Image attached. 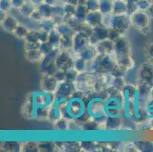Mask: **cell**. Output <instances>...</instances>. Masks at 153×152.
<instances>
[{
  "label": "cell",
  "instance_id": "6da1fadb",
  "mask_svg": "<svg viewBox=\"0 0 153 152\" xmlns=\"http://www.w3.org/2000/svg\"><path fill=\"white\" fill-rule=\"evenodd\" d=\"M62 116L69 121L83 124L89 119L87 112V104L84 99V93L76 90L66 102L60 104Z\"/></svg>",
  "mask_w": 153,
  "mask_h": 152
},
{
  "label": "cell",
  "instance_id": "7a4b0ae2",
  "mask_svg": "<svg viewBox=\"0 0 153 152\" xmlns=\"http://www.w3.org/2000/svg\"><path fill=\"white\" fill-rule=\"evenodd\" d=\"M117 66L116 56L100 55L98 54L94 60L89 62V72L94 73H111Z\"/></svg>",
  "mask_w": 153,
  "mask_h": 152
},
{
  "label": "cell",
  "instance_id": "3957f363",
  "mask_svg": "<svg viewBox=\"0 0 153 152\" xmlns=\"http://www.w3.org/2000/svg\"><path fill=\"white\" fill-rule=\"evenodd\" d=\"M26 100L33 103L37 107L51 108L55 101V95L53 93L41 90L39 91L30 92L26 97Z\"/></svg>",
  "mask_w": 153,
  "mask_h": 152
},
{
  "label": "cell",
  "instance_id": "277c9868",
  "mask_svg": "<svg viewBox=\"0 0 153 152\" xmlns=\"http://www.w3.org/2000/svg\"><path fill=\"white\" fill-rule=\"evenodd\" d=\"M60 50L61 49L59 47L53 48L51 52L44 55L42 61L40 62V71L41 73L53 75L55 74L57 70L55 63L56 59Z\"/></svg>",
  "mask_w": 153,
  "mask_h": 152
},
{
  "label": "cell",
  "instance_id": "5b68a950",
  "mask_svg": "<svg viewBox=\"0 0 153 152\" xmlns=\"http://www.w3.org/2000/svg\"><path fill=\"white\" fill-rule=\"evenodd\" d=\"M96 81V73L91 72H85L79 73L75 82L76 90L83 93L94 90Z\"/></svg>",
  "mask_w": 153,
  "mask_h": 152
},
{
  "label": "cell",
  "instance_id": "8992f818",
  "mask_svg": "<svg viewBox=\"0 0 153 152\" xmlns=\"http://www.w3.org/2000/svg\"><path fill=\"white\" fill-rule=\"evenodd\" d=\"M76 90L74 82L65 81L59 84L57 89L54 93L56 100H58L60 104L66 102L69 97L73 94Z\"/></svg>",
  "mask_w": 153,
  "mask_h": 152
},
{
  "label": "cell",
  "instance_id": "52a82bcc",
  "mask_svg": "<svg viewBox=\"0 0 153 152\" xmlns=\"http://www.w3.org/2000/svg\"><path fill=\"white\" fill-rule=\"evenodd\" d=\"M75 57L69 50H61L56 59V66L57 69H61L66 72L74 66Z\"/></svg>",
  "mask_w": 153,
  "mask_h": 152
},
{
  "label": "cell",
  "instance_id": "ba28073f",
  "mask_svg": "<svg viewBox=\"0 0 153 152\" xmlns=\"http://www.w3.org/2000/svg\"><path fill=\"white\" fill-rule=\"evenodd\" d=\"M132 26L130 16L127 14L121 15H112L111 28L115 29L124 34Z\"/></svg>",
  "mask_w": 153,
  "mask_h": 152
},
{
  "label": "cell",
  "instance_id": "9c48e42d",
  "mask_svg": "<svg viewBox=\"0 0 153 152\" xmlns=\"http://www.w3.org/2000/svg\"><path fill=\"white\" fill-rule=\"evenodd\" d=\"M132 26L139 31H141L146 27L151 25V19L146 13L143 11H136L135 13L130 15Z\"/></svg>",
  "mask_w": 153,
  "mask_h": 152
},
{
  "label": "cell",
  "instance_id": "30bf717a",
  "mask_svg": "<svg viewBox=\"0 0 153 152\" xmlns=\"http://www.w3.org/2000/svg\"><path fill=\"white\" fill-rule=\"evenodd\" d=\"M72 40H73V48L72 50L73 52L72 55L76 56H75L76 59L83 50H85L90 45L89 38L83 35L80 32L76 31L74 36L72 37Z\"/></svg>",
  "mask_w": 153,
  "mask_h": 152
},
{
  "label": "cell",
  "instance_id": "8fae6325",
  "mask_svg": "<svg viewBox=\"0 0 153 152\" xmlns=\"http://www.w3.org/2000/svg\"><path fill=\"white\" fill-rule=\"evenodd\" d=\"M59 82L53 75L42 74L41 81V90L54 94L57 89Z\"/></svg>",
  "mask_w": 153,
  "mask_h": 152
},
{
  "label": "cell",
  "instance_id": "7c38bea8",
  "mask_svg": "<svg viewBox=\"0 0 153 152\" xmlns=\"http://www.w3.org/2000/svg\"><path fill=\"white\" fill-rule=\"evenodd\" d=\"M117 65L124 70L127 71L136 65L134 59L132 57L130 52H121L115 53Z\"/></svg>",
  "mask_w": 153,
  "mask_h": 152
},
{
  "label": "cell",
  "instance_id": "4fadbf2b",
  "mask_svg": "<svg viewBox=\"0 0 153 152\" xmlns=\"http://www.w3.org/2000/svg\"><path fill=\"white\" fill-rule=\"evenodd\" d=\"M108 30L104 25H100L93 28L92 34L89 37L90 45L96 46L99 41L108 38Z\"/></svg>",
  "mask_w": 153,
  "mask_h": 152
},
{
  "label": "cell",
  "instance_id": "5bb4252c",
  "mask_svg": "<svg viewBox=\"0 0 153 152\" xmlns=\"http://www.w3.org/2000/svg\"><path fill=\"white\" fill-rule=\"evenodd\" d=\"M95 47L98 54L100 55H112L115 53L114 42L108 38L98 42Z\"/></svg>",
  "mask_w": 153,
  "mask_h": 152
},
{
  "label": "cell",
  "instance_id": "9a60e30c",
  "mask_svg": "<svg viewBox=\"0 0 153 152\" xmlns=\"http://www.w3.org/2000/svg\"><path fill=\"white\" fill-rule=\"evenodd\" d=\"M103 18L104 15L100 11L89 12L86 17L85 23L94 28L100 25H103Z\"/></svg>",
  "mask_w": 153,
  "mask_h": 152
},
{
  "label": "cell",
  "instance_id": "2e32d148",
  "mask_svg": "<svg viewBox=\"0 0 153 152\" xmlns=\"http://www.w3.org/2000/svg\"><path fill=\"white\" fill-rule=\"evenodd\" d=\"M124 79L126 84L137 85L140 82V68L135 65L133 68L126 71Z\"/></svg>",
  "mask_w": 153,
  "mask_h": 152
},
{
  "label": "cell",
  "instance_id": "e0dca14e",
  "mask_svg": "<svg viewBox=\"0 0 153 152\" xmlns=\"http://www.w3.org/2000/svg\"><path fill=\"white\" fill-rule=\"evenodd\" d=\"M37 107L33 103L26 100L22 107V114L25 118L30 119H37Z\"/></svg>",
  "mask_w": 153,
  "mask_h": 152
},
{
  "label": "cell",
  "instance_id": "ac0fdd59",
  "mask_svg": "<svg viewBox=\"0 0 153 152\" xmlns=\"http://www.w3.org/2000/svg\"><path fill=\"white\" fill-rule=\"evenodd\" d=\"M19 24L20 23H19L17 19H15L14 17L8 15L6 19L1 22V26H2V29L5 31H6L7 33H13L15 29L17 28V27L19 26Z\"/></svg>",
  "mask_w": 153,
  "mask_h": 152
},
{
  "label": "cell",
  "instance_id": "d6986e66",
  "mask_svg": "<svg viewBox=\"0 0 153 152\" xmlns=\"http://www.w3.org/2000/svg\"><path fill=\"white\" fill-rule=\"evenodd\" d=\"M62 111H61L60 103L58 100H56L51 106L49 110V116H48V119L52 122H56L58 119L62 118Z\"/></svg>",
  "mask_w": 153,
  "mask_h": 152
},
{
  "label": "cell",
  "instance_id": "ffe728a7",
  "mask_svg": "<svg viewBox=\"0 0 153 152\" xmlns=\"http://www.w3.org/2000/svg\"><path fill=\"white\" fill-rule=\"evenodd\" d=\"M26 60L28 61L30 63H38L42 61L44 55L40 51V50H25V53Z\"/></svg>",
  "mask_w": 153,
  "mask_h": 152
},
{
  "label": "cell",
  "instance_id": "44dd1931",
  "mask_svg": "<svg viewBox=\"0 0 153 152\" xmlns=\"http://www.w3.org/2000/svg\"><path fill=\"white\" fill-rule=\"evenodd\" d=\"M98 52L96 50L95 46L89 45L85 50H84L78 56V57H80L82 59L88 62H91V61L94 60L95 57L98 56Z\"/></svg>",
  "mask_w": 153,
  "mask_h": 152
},
{
  "label": "cell",
  "instance_id": "7402d4cb",
  "mask_svg": "<svg viewBox=\"0 0 153 152\" xmlns=\"http://www.w3.org/2000/svg\"><path fill=\"white\" fill-rule=\"evenodd\" d=\"M115 45V53L121 52H130V44L127 37L125 35L122 36L120 39H118L116 42H114Z\"/></svg>",
  "mask_w": 153,
  "mask_h": 152
},
{
  "label": "cell",
  "instance_id": "603a6c76",
  "mask_svg": "<svg viewBox=\"0 0 153 152\" xmlns=\"http://www.w3.org/2000/svg\"><path fill=\"white\" fill-rule=\"evenodd\" d=\"M123 120L121 117H107L104 127L111 130H117L123 126Z\"/></svg>",
  "mask_w": 153,
  "mask_h": 152
},
{
  "label": "cell",
  "instance_id": "cb8c5ba5",
  "mask_svg": "<svg viewBox=\"0 0 153 152\" xmlns=\"http://www.w3.org/2000/svg\"><path fill=\"white\" fill-rule=\"evenodd\" d=\"M56 29L57 30V31L60 33L61 35L64 36V37H72L76 32V30L74 28H72L69 24L65 22L56 24Z\"/></svg>",
  "mask_w": 153,
  "mask_h": 152
},
{
  "label": "cell",
  "instance_id": "d4e9b609",
  "mask_svg": "<svg viewBox=\"0 0 153 152\" xmlns=\"http://www.w3.org/2000/svg\"><path fill=\"white\" fill-rule=\"evenodd\" d=\"M127 12V3L124 0H114L112 15H121Z\"/></svg>",
  "mask_w": 153,
  "mask_h": 152
},
{
  "label": "cell",
  "instance_id": "484cf974",
  "mask_svg": "<svg viewBox=\"0 0 153 152\" xmlns=\"http://www.w3.org/2000/svg\"><path fill=\"white\" fill-rule=\"evenodd\" d=\"M88 12H89V11L88 10L85 4H81V5L76 6V10L74 16L77 19L78 22H80L81 24H84L85 23L86 17H87Z\"/></svg>",
  "mask_w": 153,
  "mask_h": 152
},
{
  "label": "cell",
  "instance_id": "4316f807",
  "mask_svg": "<svg viewBox=\"0 0 153 152\" xmlns=\"http://www.w3.org/2000/svg\"><path fill=\"white\" fill-rule=\"evenodd\" d=\"M37 9L43 19H51L53 15V6L46 3H42L41 5L37 6Z\"/></svg>",
  "mask_w": 153,
  "mask_h": 152
},
{
  "label": "cell",
  "instance_id": "83f0119b",
  "mask_svg": "<svg viewBox=\"0 0 153 152\" xmlns=\"http://www.w3.org/2000/svg\"><path fill=\"white\" fill-rule=\"evenodd\" d=\"M56 27V23L55 21L51 18V19H44L39 23V29L47 31L48 33H51L52 30H55Z\"/></svg>",
  "mask_w": 153,
  "mask_h": 152
},
{
  "label": "cell",
  "instance_id": "f1b7e54d",
  "mask_svg": "<svg viewBox=\"0 0 153 152\" xmlns=\"http://www.w3.org/2000/svg\"><path fill=\"white\" fill-rule=\"evenodd\" d=\"M73 68L79 73L89 72V62H86V61H85L84 59H82L80 57H76L75 59L74 66H73Z\"/></svg>",
  "mask_w": 153,
  "mask_h": 152
},
{
  "label": "cell",
  "instance_id": "f546056e",
  "mask_svg": "<svg viewBox=\"0 0 153 152\" xmlns=\"http://www.w3.org/2000/svg\"><path fill=\"white\" fill-rule=\"evenodd\" d=\"M114 0H100L99 11L103 15L112 14Z\"/></svg>",
  "mask_w": 153,
  "mask_h": 152
},
{
  "label": "cell",
  "instance_id": "4dcf8cb0",
  "mask_svg": "<svg viewBox=\"0 0 153 152\" xmlns=\"http://www.w3.org/2000/svg\"><path fill=\"white\" fill-rule=\"evenodd\" d=\"M61 38H62V35L57 31L56 29H55V30H52L50 33L48 43L53 48H57V47H59V46H60Z\"/></svg>",
  "mask_w": 153,
  "mask_h": 152
},
{
  "label": "cell",
  "instance_id": "1f68e13d",
  "mask_svg": "<svg viewBox=\"0 0 153 152\" xmlns=\"http://www.w3.org/2000/svg\"><path fill=\"white\" fill-rule=\"evenodd\" d=\"M1 148L6 151H22V143L14 142H3Z\"/></svg>",
  "mask_w": 153,
  "mask_h": 152
},
{
  "label": "cell",
  "instance_id": "d6a6232c",
  "mask_svg": "<svg viewBox=\"0 0 153 152\" xmlns=\"http://www.w3.org/2000/svg\"><path fill=\"white\" fill-rule=\"evenodd\" d=\"M37 9V6L30 2H26L21 8H19V12L25 18H30L32 13Z\"/></svg>",
  "mask_w": 153,
  "mask_h": 152
},
{
  "label": "cell",
  "instance_id": "836d02e7",
  "mask_svg": "<svg viewBox=\"0 0 153 152\" xmlns=\"http://www.w3.org/2000/svg\"><path fill=\"white\" fill-rule=\"evenodd\" d=\"M71 121L68 120L66 118H60L56 122H54L55 129L58 131H68L70 128Z\"/></svg>",
  "mask_w": 153,
  "mask_h": 152
},
{
  "label": "cell",
  "instance_id": "e575fe53",
  "mask_svg": "<svg viewBox=\"0 0 153 152\" xmlns=\"http://www.w3.org/2000/svg\"><path fill=\"white\" fill-rule=\"evenodd\" d=\"M59 48L61 50L71 51L72 50V48H73V40H72V37L62 36Z\"/></svg>",
  "mask_w": 153,
  "mask_h": 152
},
{
  "label": "cell",
  "instance_id": "d590c367",
  "mask_svg": "<svg viewBox=\"0 0 153 152\" xmlns=\"http://www.w3.org/2000/svg\"><path fill=\"white\" fill-rule=\"evenodd\" d=\"M30 31V30L27 29V27H26L25 26L21 24H19V26L17 27V28L15 29V30L14 31L13 34L17 37V38L19 39H24L25 38V37L27 36V34L28 33V32Z\"/></svg>",
  "mask_w": 153,
  "mask_h": 152
},
{
  "label": "cell",
  "instance_id": "8d00e7d4",
  "mask_svg": "<svg viewBox=\"0 0 153 152\" xmlns=\"http://www.w3.org/2000/svg\"><path fill=\"white\" fill-rule=\"evenodd\" d=\"M40 151H54L57 149V146L53 142H41L38 143Z\"/></svg>",
  "mask_w": 153,
  "mask_h": 152
},
{
  "label": "cell",
  "instance_id": "74e56055",
  "mask_svg": "<svg viewBox=\"0 0 153 152\" xmlns=\"http://www.w3.org/2000/svg\"><path fill=\"white\" fill-rule=\"evenodd\" d=\"M22 151H40L39 144L37 142H25L22 143Z\"/></svg>",
  "mask_w": 153,
  "mask_h": 152
},
{
  "label": "cell",
  "instance_id": "f35d334b",
  "mask_svg": "<svg viewBox=\"0 0 153 152\" xmlns=\"http://www.w3.org/2000/svg\"><path fill=\"white\" fill-rule=\"evenodd\" d=\"M85 5L89 12H96L100 9V0H86Z\"/></svg>",
  "mask_w": 153,
  "mask_h": 152
},
{
  "label": "cell",
  "instance_id": "ab89813d",
  "mask_svg": "<svg viewBox=\"0 0 153 152\" xmlns=\"http://www.w3.org/2000/svg\"><path fill=\"white\" fill-rule=\"evenodd\" d=\"M79 75V73L74 68L68 69V70L66 71V81L70 82H74L75 83Z\"/></svg>",
  "mask_w": 153,
  "mask_h": 152
},
{
  "label": "cell",
  "instance_id": "60d3db41",
  "mask_svg": "<svg viewBox=\"0 0 153 152\" xmlns=\"http://www.w3.org/2000/svg\"><path fill=\"white\" fill-rule=\"evenodd\" d=\"M77 31L80 32L81 33H82L83 35L86 36V37L89 38L91 36V34H92L93 27H91V26H89L86 23H84L82 24L81 26H80V27H79Z\"/></svg>",
  "mask_w": 153,
  "mask_h": 152
},
{
  "label": "cell",
  "instance_id": "b9f144b4",
  "mask_svg": "<svg viewBox=\"0 0 153 152\" xmlns=\"http://www.w3.org/2000/svg\"><path fill=\"white\" fill-rule=\"evenodd\" d=\"M123 35L124 34L121 33L118 30H115V29L109 28V30H108V39L112 40L113 42H116L118 39H120Z\"/></svg>",
  "mask_w": 153,
  "mask_h": 152
},
{
  "label": "cell",
  "instance_id": "7bdbcfd3",
  "mask_svg": "<svg viewBox=\"0 0 153 152\" xmlns=\"http://www.w3.org/2000/svg\"><path fill=\"white\" fill-rule=\"evenodd\" d=\"M24 40L25 43H38L40 42L36 30H30Z\"/></svg>",
  "mask_w": 153,
  "mask_h": 152
},
{
  "label": "cell",
  "instance_id": "ee69618b",
  "mask_svg": "<svg viewBox=\"0 0 153 152\" xmlns=\"http://www.w3.org/2000/svg\"><path fill=\"white\" fill-rule=\"evenodd\" d=\"M65 15H74L76 10V5L66 2L62 5Z\"/></svg>",
  "mask_w": 153,
  "mask_h": 152
},
{
  "label": "cell",
  "instance_id": "f6af8a7d",
  "mask_svg": "<svg viewBox=\"0 0 153 152\" xmlns=\"http://www.w3.org/2000/svg\"><path fill=\"white\" fill-rule=\"evenodd\" d=\"M36 33H37V37H38V39L41 43L48 42L50 33H48L47 31H44V30H41V29H38V30H36Z\"/></svg>",
  "mask_w": 153,
  "mask_h": 152
},
{
  "label": "cell",
  "instance_id": "bcb514c9",
  "mask_svg": "<svg viewBox=\"0 0 153 152\" xmlns=\"http://www.w3.org/2000/svg\"><path fill=\"white\" fill-rule=\"evenodd\" d=\"M137 7H138V10L143 11V12H146L152 5L149 0H138L136 2Z\"/></svg>",
  "mask_w": 153,
  "mask_h": 152
},
{
  "label": "cell",
  "instance_id": "7dc6e473",
  "mask_svg": "<svg viewBox=\"0 0 153 152\" xmlns=\"http://www.w3.org/2000/svg\"><path fill=\"white\" fill-rule=\"evenodd\" d=\"M144 53L146 56L149 59V60L153 61V42H150L145 46Z\"/></svg>",
  "mask_w": 153,
  "mask_h": 152
},
{
  "label": "cell",
  "instance_id": "c3c4849f",
  "mask_svg": "<svg viewBox=\"0 0 153 152\" xmlns=\"http://www.w3.org/2000/svg\"><path fill=\"white\" fill-rule=\"evenodd\" d=\"M12 0H1L0 1V8L4 12H9L12 8Z\"/></svg>",
  "mask_w": 153,
  "mask_h": 152
},
{
  "label": "cell",
  "instance_id": "681fc988",
  "mask_svg": "<svg viewBox=\"0 0 153 152\" xmlns=\"http://www.w3.org/2000/svg\"><path fill=\"white\" fill-rule=\"evenodd\" d=\"M53 49V47L48 42H45V43H41V47H40L39 50H40V51H41L44 55H46V54L49 53L50 52H51Z\"/></svg>",
  "mask_w": 153,
  "mask_h": 152
},
{
  "label": "cell",
  "instance_id": "f907efd6",
  "mask_svg": "<svg viewBox=\"0 0 153 152\" xmlns=\"http://www.w3.org/2000/svg\"><path fill=\"white\" fill-rule=\"evenodd\" d=\"M53 75L59 83H61V82H63L66 81V72L65 71L61 70V69H57Z\"/></svg>",
  "mask_w": 153,
  "mask_h": 152
},
{
  "label": "cell",
  "instance_id": "816d5d0a",
  "mask_svg": "<svg viewBox=\"0 0 153 152\" xmlns=\"http://www.w3.org/2000/svg\"><path fill=\"white\" fill-rule=\"evenodd\" d=\"M41 43H25V50H38L41 47Z\"/></svg>",
  "mask_w": 153,
  "mask_h": 152
},
{
  "label": "cell",
  "instance_id": "f5cc1de1",
  "mask_svg": "<svg viewBox=\"0 0 153 152\" xmlns=\"http://www.w3.org/2000/svg\"><path fill=\"white\" fill-rule=\"evenodd\" d=\"M81 148L85 149V151H94L97 148L95 145L93 144V142H82Z\"/></svg>",
  "mask_w": 153,
  "mask_h": 152
},
{
  "label": "cell",
  "instance_id": "db71d44e",
  "mask_svg": "<svg viewBox=\"0 0 153 152\" xmlns=\"http://www.w3.org/2000/svg\"><path fill=\"white\" fill-rule=\"evenodd\" d=\"M30 19H31L34 22H38V23H40V22L44 19H43V17L41 16V14H40V12L37 11V9H36V10L32 13V15L30 16Z\"/></svg>",
  "mask_w": 153,
  "mask_h": 152
},
{
  "label": "cell",
  "instance_id": "11a10c76",
  "mask_svg": "<svg viewBox=\"0 0 153 152\" xmlns=\"http://www.w3.org/2000/svg\"><path fill=\"white\" fill-rule=\"evenodd\" d=\"M12 6L16 9H19L26 3V0H12Z\"/></svg>",
  "mask_w": 153,
  "mask_h": 152
},
{
  "label": "cell",
  "instance_id": "9f6ffc18",
  "mask_svg": "<svg viewBox=\"0 0 153 152\" xmlns=\"http://www.w3.org/2000/svg\"><path fill=\"white\" fill-rule=\"evenodd\" d=\"M151 31H152V28H151V25H150V26H149V27H146V28H144L143 30H142L141 31H140V33L145 36H148L149 35Z\"/></svg>",
  "mask_w": 153,
  "mask_h": 152
},
{
  "label": "cell",
  "instance_id": "6f0895ef",
  "mask_svg": "<svg viewBox=\"0 0 153 152\" xmlns=\"http://www.w3.org/2000/svg\"><path fill=\"white\" fill-rule=\"evenodd\" d=\"M58 1L59 0H44V3L48 4L51 6H56V5H57Z\"/></svg>",
  "mask_w": 153,
  "mask_h": 152
},
{
  "label": "cell",
  "instance_id": "680465c9",
  "mask_svg": "<svg viewBox=\"0 0 153 152\" xmlns=\"http://www.w3.org/2000/svg\"><path fill=\"white\" fill-rule=\"evenodd\" d=\"M146 13L148 14V15L149 16L150 19H153V4H152V5H150L149 9L146 11Z\"/></svg>",
  "mask_w": 153,
  "mask_h": 152
},
{
  "label": "cell",
  "instance_id": "91938a15",
  "mask_svg": "<svg viewBox=\"0 0 153 152\" xmlns=\"http://www.w3.org/2000/svg\"><path fill=\"white\" fill-rule=\"evenodd\" d=\"M8 16L7 15V12H4V11H0V22H2V21L5 20L6 19V17Z\"/></svg>",
  "mask_w": 153,
  "mask_h": 152
},
{
  "label": "cell",
  "instance_id": "94428289",
  "mask_svg": "<svg viewBox=\"0 0 153 152\" xmlns=\"http://www.w3.org/2000/svg\"><path fill=\"white\" fill-rule=\"evenodd\" d=\"M30 2L34 4V5H36V6H38V5L44 3V0H30Z\"/></svg>",
  "mask_w": 153,
  "mask_h": 152
},
{
  "label": "cell",
  "instance_id": "6125c7cd",
  "mask_svg": "<svg viewBox=\"0 0 153 152\" xmlns=\"http://www.w3.org/2000/svg\"><path fill=\"white\" fill-rule=\"evenodd\" d=\"M150 99L153 100V87H152L151 91H150Z\"/></svg>",
  "mask_w": 153,
  "mask_h": 152
},
{
  "label": "cell",
  "instance_id": "be15d7a7",
  "mask_svg": "<svg viewBox=\"0 0 153 152\" xmlns=\"http://www.w3.org/2000/svg\"><path fill=\"white\" fill-rule=\"evenodd\" d=\"M149 2H150V3L153 4V0H149Z\"/></svg>",
  "mask_w": 153,
  "mask_h": 152
},
{
  "label": "cell",
  "instance_id": "e7e4bbea",
  "mask_svg": "<svg viewBox=\"0 0 153 152\" xmlns=\"http://www.w3.org/2000/svg\"><path fill=\"white\" fill-rule=\"evenodd\" d=\"M62 1H65V2H66V0H62Z\"/></svg>",
  "mask_w": 153,
  "mask_h": 152
}]
</instances>
